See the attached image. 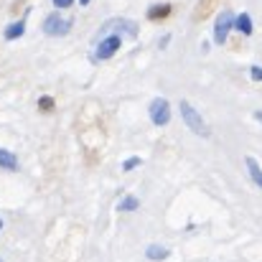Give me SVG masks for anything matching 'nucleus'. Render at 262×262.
Segmentation results:
<instances>
[{"label": "nucleus", "instance_id": "12", "mask_svg": "<svg viewBox=\"0 0 262 262\" xmlns=\"http://www.w3.org/2000/svg\"><path fill=\"white\" fill-rule=\"evenodd\" d=\"M166 15H171V5H168V3H161V5L148 8V18H150V20H161V18H166Z\"/></svg>", "mask_w": 262, "mask_h": 262}, {"label": "nucleus", "instance_id": "22", "mask_svg": "<svg viewBox=\"0 0 262 262\" xmlns=\"http://www.w3.org/2000/svg\"><path fill=\"white\" fill-rule=\"evenodd\" d=\"M0 262H3V260H0Z\"/></svg>", "mask_w": 262, "mask_h": 262}, {"label": "nucleus", "instance_id": "20", "mask_svg": "<svg viewBox=\"0 0 262 262\" xmlns=\"http://www.w3.org/2000/svg\"><path fill=\"white\" fill-rule=\"evenodd\" d=\"M79 3H82V5H89V3H92V0H79Z\"/></svg>", "mask_w": 262, "mask_h": 262}, {"label": "nucleus", "instance_id": "10", "mask_svg": "<svg viewBox=\"0 0 262 262\" xmlns=\"http://www.w3.org/2000/svg\"><path fill=\"white\" fill-rule=\"evenodd\" d=\"M234 28L239 31V33H245V36H252V18H250V13H239L237 18H234Z\"/></svg>", "mask_w": 262, "mask_h": 262}, {"label": "nucleus", "instance_id": "21", "mask_svg": "<svg viewBox=\"0 0 262 262\" xmlns=\"http://www.w3.org/2000/svg\"><path fill=\"white\" fill-rule=\"evenodd\" d=\"M0 227H3V219H0Z\"/></svg>", "mask_w": 262, "mask_h": 262}, {"label": "nucleus", "instance_id": "17", "mask_svg": "<svg viewBox=\"0 0 262 262\" xmlns=\"http://www.w3.org/2000/svg\"><path fill=\"white\" fill-rule=\"evenodd\" d=\"M168 41H171V36H163V38H161V43H158V46H161V49H166V46H168Z\"/></svg>", "mask_w": 262, "mask_h": 262}, {"label": "nucleus", "instance_id": "13", "mask_svg": "<svg viewBox=\"0 0 262 262\" xmlns=\"http://www.w3.org/2000/svg\"><path fill=\"white\" fill-rule=\"evenodd\" d=\"M117 209H120V211H138V209H140V199H138V196H125V199L117 204Z\"/></svg>", "mask_w": 262, "mask_h": 262}, {"label": "nucleus", "instance_id": "5", "mask_svg": "<svg viewBox=\"0 0 262 262\" xmlns=\"http://www.w3.org/2000/svg\"><path fill=\"white\" fill-rule=\"evenodd\" d=\"M72 20L69 18H64V15H59V13H49L46 15V20H43V33L46 36H67L69 31H72Z\"/></svg>", "mask_w": 262, "mask_h": 262}, {"label": "nucleus", "instance_id": "2", "mask_svg": "<svg viewBox=\"0 0 262 262\" xmlns=\"http://www.w3.org/2000/svg\"><path fill=\"white\" fill-rule=\"evenodd\" d=\"M178 110H181V117H183V122H186V127L193 133V135H199V138H211V127L206 125V120L201 117V112L191 104V102H186V99H181V104H178Z\"/></svg>", "mask_w": 262, "mask_h": 262}, {"label": "nucleus", "instance_id": "14", "mask_svg": "<svg viewBox=\"0 0 262 262\" xmlns=\"http://www.w3.org/2000/svg\"><path fill=\"white\" fill-rule=\"evenodd\" d=\"M143 163V158H138V156H133V158H127L125 163H122V171H135L138 166Z\"/></svg>", "mask_w": 262, "mask_h": 262}, {"label": "nucleus", "instance_id": "7", "mask_svg": "<svg viewBox=\"0 0 262 262\" xmlns=\"http://www.w3.org/2000/svg\"><path fill=\"white\" fill-rule=\"evenodd\" d=\"M23 33H26V18H20V20H15V23L5 26V31H3L5 41H15V38H20Z\"/></svg>", "mask_w": 262, "mask_h": 262}, {"label": "nucleus", "instance_id": "19", "mask_svg": "<svg viewBox=\"0 0 262 262\" xmlns=\"http://www.w3.org/2000/svg\"><path fill=\"white\" fill-rule=\"evenodd\" d=\"M255 120H257V122H262V112H255Z\"/></svg>", "mask_w": 262, "mask_h": 262}, {"label": "nucleus", "instance_id": "6", "mask_svg": "<svg viewBox=\"0 0 262 262\" xmlns=\"http://www.w3.org/2000/svg\"><path fill=\"white\" fill-rule=\"evenodd\" d=\"M148 115H150L153 125H158V127L168 125V120H171V104H168V99L166 97H156L148 104Z\"/></svg>", "mask_w": 262, "mask_h": 262}, {"label": "nucleus", "instance_id": "8", "mask_svg": "<svg viewBox=\"0 0 262 262\" xmlns=\"http://www.w3.org/2000/svg\"><path fill=\"white\" fill-rule=\"evenodd\" d=\"M0 168H5V171H18V168H20L18 156L10 153V150H5V148H0Z\"/></svg>", "mask_w": 262, "mask_h": 262}, {"label": "nucleus", "instance_id": "18", "mask_svg": "<svg viewBox=\"0 0 262 262\" xmlns=\"http://www.w3.org/2000/svg\"><path fill=\"white\" fill-rule=\"evenodd\" d=\"M51 104H54V102H51L49 97H43V99H41V107H51Z\"/></svg>", "mask_w": 262, "mask_h": 262}, {"label": "nucleus", "instance_id": "3", "mask_svg": "<svg viewBox=\"0 0 262 262\" xmlns=\"http://www.w3.org/2000/svg\"><path fill=\"white\" fill-rule=\"evenodd\" d=\"M120 46H122V36H117V33H110V36L99 38V41L94 43V61H107V59H112V56L120 51Z\"/></svg>", "mask_w": 262, "mask_h": 262}, {"label": "nucleus", "instance_id": "11", "mask_svg": "<svg viewBox=\"0 0 262 262\" xmlns=\"http://www.w3.org/2000/svg\"><path fill=\"white\" fill-rule=\"evenodd\" d=\"M245 163H247V171H250V178H252V181H255V183H257V186L262 188V168L257 166V161H255L252 156H247V158H245Z\"/></svg>", "mask_w": 262, "mask_h": 262}, {"label": "nucleus", "instance_id": "1", "mask_svg": "<svg viewBox=\"0 0 262 262\" xmlns=\"http://www.w3.org/2000/svg\"><path fill=\"white\" fill-rule=\"evenodd\" d=\"M110 33L127 36V38H138V33H140V26H138L135 20H130V18H110L107 23H102V26H99V31H97V36H94V43H97L99 38L110 36Z\"/></svg>", "mask_w": 262, "mask_h": 262}, {"label": "nucleus", "instance_id": "4", "mask_svg": "<svg viewBox=\"0 0 262 262\" xmlns=\"http://www.w3.org/2000/svg\"><path fill=\"white\" fill-rule=\"evenodd\" d=\"M234 13L232 10H222L219 15H216V20H214V43H227V38H229V31L234 28Z\"/></svg>", "mask_w": 262, "mask_h": 262}, {"label": "nucleus", "instance_id": "15", "mask_svg": "<svg viewBox=\"0 0 262 262\" xmlns=\"http://www.w3.org/2000/svg\"><path fill=\"white\" fill-rule=\"evenodd\" d=\"M250 77H252L255 82H262V67H252V69H250Z\"/></svg>", "mask_w": 262, "mask_h": 262}, {"label": "nucleus", "instance_id": "9", "mask_svg": "<svg viewBox=\"0 0 262 262\" xmlns=\"http://www.w3.org/2000/svg\"><path fill=\"white\" fill-rule=\"evenodd\" d=\"M168 255H171V250L168 247H163V245H150L148 250H145V257L153 262H161V260H168Z\"/></svg>", "mask_w": 262, "mask_h": 262}, {"label": "nucleus", "instance_id": "16", "mask_svg": "<svg viewBox=\"0 0 262 262\" xmlns=\"http://www.w3.org/2000/svg\"><path fill=\"white\" fill-rule=\"evenodd\" d=\"M54 5L56 8H69V5H74V0H54Z\"/></svg>", "mask_w": 262, "mask_h": 262}]
</instances>
